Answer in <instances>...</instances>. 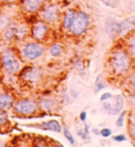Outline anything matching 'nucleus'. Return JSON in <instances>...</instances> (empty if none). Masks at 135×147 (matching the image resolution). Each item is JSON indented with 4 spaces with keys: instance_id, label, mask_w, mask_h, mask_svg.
<instances>
[{
    "instance_id": "obj_1",
    "label": "nucleus",
    "mask_w": 135,
    "mask_h": 147,
    "mask_svg": "<svg viewBox=\"0 0 135 147\" xmlns=\"http://www.w3.org/2000/svg\"><path fill=\"white\" fill-rule=\"evenodd\" d=\"M109 62H110V66L114 72L117 74H123L127 72L130 69V57L126 51L119 49L111 55Z\"/></svg>"
},
{
    "instance_id": "obj_2",
    "label": "nucleus",
    "mask_w": 135,
    "mask_h": 147,
    "mask_svg": "<svg viewBox=\"0 0 135 147\" xmlns=\"http://www.w3.org/2000/svg\"><path fill=\"white\" fill-rule=\"evenodd\" d=\"M0 61L3 70L8 75L17 74L20 70V60L10 49H7L6 51L2 52Z\"/></svg>"
},
{
    "instance_id": "obj_3",
    "label": "nucleus",
    "mask_w": 135,
    "mask_h": 147,
    "mask_svg": "<svg viewBox=\"0 0 135 147\" xmlns=\"http://www.w3.org/2000/svg\"><path fill=\"white\" fill-rule=\"evenodd\" d=\"M12 109H13V111L16 114L23 117H29L35 114L38 111V109H39V104L32 99L20 98L14 101Z\"/></svg>"
},
{
    "instance_id": "obj_4",
    "label": "nucleus",
    "mask_w": 135,
    "mask_h": 147,
    "mask_svg": "<svg viewBox=\"0 0 135 147\" xmlns=\"http://www.w3.org/2000/svg\"><path fill=\"white\" fill-rule=\"evenodd\" d=\"M45 53L44 45L38 42H29L22 47L20 54L27 61H34L40 58Z\"/></svg>"
},
{
    "instance_id": "obj_5",
    "label": "nucleus",
    "mask_w": 135,
    "mask_h": 147,
    "mask_svg": "<svg viewBox=\"0 0 135 147\" xmlns=\"http://www.w3.org/2000/svg\"><path fill=\"white\" fill-rule=\"evenodd\" d=\"M90 25V16L84 11H79L76 13L73 23L69 29L74 35H82L87 31Z\"/></svg>"
},
{
    "instance_id": "obj_6",
    "label": "nucleus",
    "mask_w": 135,
    "mask_h": 147,
    "mask_svg": "<svg viewBox=\"0 0 135 147\" xmlns=\"http://www.w3.org/2000/svg\"><path fill=\"white\" fill-rule=\"evenodd\" d=\"M124 107V98L121 94L111 96L110 98L104 101L103 108L109 115H117Z\"/></svg>"
},
{
    "instance_id": "obj_7",
    "label": "nucleus",
    "mask_w": 135,
    "mask_h": 147,
    "mask_svg": "<svg viewBox=\"0 0 135 147\" xmlns=\"http://www.w3.org/2000/svg\"><path fill=\"white\" fill-rule=\"evenodd\" d=\"M19 77L30 84H36L40 82L42 71L39 68L33 66L24 67L19 71Z\"/></svg>"
},
{
    "instance_id": "obj_8",
    "label": "nucleus",
    "mask_w": 135,
    "mask_h": 147,
    "mask_svg": "<svg viewBox=\"0 0 135 147\" xmlns=\"http://www.w3.org/2000/svg\"><path fill=\"white\" fill-rule=\"evenodd\" d=\"M48 32V26L44 20H36L31 28V35L36 41H43Z\"/></svg>"
},
{
    "instance_id": "obj_9",
    "label": "nucleus",
    "mask_w": 135,
    "mask_h": 147,
    "mask_svg": "<svg viewBox=\"0 0 135 147\" xmlns=\"http://www.w3.org/2000/svg\"><path fill=\"white\" fill-rule=\"evenodd\" d=\"M41 17L45 22L53 23L57 22L59 18V9L57 5L51 4V5L46 6L41 12Z\"/></svg>"
},
{
    "instance_id": "obj_10",
    "label": "nucleus",
    "mask_w": 135,
    "mask_h": 147,
    "mask_svg": "<svg viewBox=\"0 0 135 147\" xmlns=\"http://www.w3.org/2000/svg\"><path fill=\"white\" fill-rule=\"evenodd\" d=\"M135 30V17H130L119 22V35L117 36H125L128 33L132 32Z\"/></svg>"
},
{
    "instance_id": "obj_11",
    "label": "nucleus",
    "mask_w": 135,
    "mask_h": 147,
    "mask_svg": "<svg viewBox=\"0 0 135 147\" xmlns=\"http://www.w3.org/2000/svg\"><path fill=\"white\" fill-rule=\"evenodd\" d=\"M119 22H117L115 19L108 17L105 20V32L111 39H115L119 35Z\"/></svg>"
},
{
    "instance_id": "obj_12",
    "label": "nucleus",
    "mask_w": 135,
    "mask_h": 147,
    "mask_svg": "<svg viewBox=\"0 0 135 147\" xmlns=\"http://www.w3.org/2000/svg\"><path fill=\"white\" fill-rule=\"evenodd\" d=\"M44 2L45 0H24L22 3V8L27 13H35L41 9Z\"/></svg>"
},
{
    "instance_id": "obj_13",
    "label": "nucleus",
    "mask_w": 135,
    "mask_h": 147,
    "mask_svg": "<svg viewBox=\"0 0 135 147\" xmlns=\"http://www.w3.org/2000/svg\"><path fill=\"white\" fill-rule=\"evenodd\" d=\"M17 26H18V23L15 22H12V20L7 24V26L4 29V31L1 32L4 40L7 42H12L15 40Z\"/></svg>"
},
{
    "instance_id": "obj_14",
    "label": "nucleus",
    "mask_w": 135,
    "mask_h": 147,
    "mask_svg": "<svg viewBox=\"0 0 135 147\" xmlns=\"http://www.w3.org/2000/svg\"><path fill=\"white\" fill-rule=\"evenodd\" d=\"M15 97L9 93H1L0 94V109L7 110L12 108L14 104Z\"/></svg>"
},
{
    "instance_id": "obj_15",
    "label": "nucleus",
    "mask_w": 135,
    "mask_h": 147,
    "mask_svg": "<svg viewBox=\"0 0 135 147\" xmlns=\"http://www.w3.org/2000/svg\"><path fill=\"white\" fill-rule=\"evenodd\" d=\"M76 12L74 9H68L64 15V19H63V28L65 30H69L70 28L71 24L73 23L74 19L76 17Z\"/></svg>"
},
{
    "instance_id": "obj_16",
    "label": "nucleus",
    "mask_w": 135,
    "mask_h": 147,
    "mask_svg": "<svg viewBox=\"0 0 135 147\" xmlns=\"http://www.w3.org/2000/svg\"><path fill=\"white\" fill-rule=\"evenodd\" d=\"M41 127L44 129H49V131H53L55 132H60L62 131V127L57 120H48L46 122H44L41 124Z\"/></svg>"
},
{
    "instance_id": "obj_17",
    "label": "nucleus",
    "mask_w": 135,
    "mask_h": 147,
    "mask_svg": "<svg viewBox=\"0 0 135 147\" xmlns=\"http://www.w3.org/2000/svg\"><path fill=\"white\" fill-rule=\"evenodd\" d=\"M29 32V28L25 24H18L17 26V31H16V36L15 40L16 41H22L25 37L27 36Z\"/></svg>"
},
{
    "instance_id": "obj_18",
    "label": "nucleus",
    "mask_w": 135,
    "mask_h": 147,
    "mask_svg": "<svg viewBox=\"0 0 135 147\" xmlns=\"http://www.w3.org/2000/svg\"><path fill=\"white\" fill-rule=\"evenodd\" d=\"M55 106H56V101L50 98H45L44 100H42L39 104V107H41L43 110L48 111V112H50L52 109H54Z\"/></svg>"
},
{
    "instance_id": "obj_19",
    "label": "nucleus",
    "mask_w": 135,
    "mask_h": 147,
    "mask_svg": "<svg viewBox=\"0 0 135 147\" xmlns=\"http://www.w3.org/2000/svg\"><path fill=\"white\" fill-rule=\"evenodd\" d=\"M8 124H9V119H8L7 110L0 109V131L2 129L7 131V128H8Z\"/></svg>"
},
{
    "instance_id": "obj_20",
    "label": "nucleus",
    "mask_w": 135,
    "mask_h": 147,
    "mask_svg": "<svg viewBox=\"0 0 135 147\" xmlns=\"http://www.w3.org/2000/svg\"><path fill=\"white\" fill-rule=\"evenodd\" d=\"M10 22V16H8L7 14H0V33L4 31V29L7 26V24Z\"/></svg>"
},
{
    "instance_id": "obj_21",
    "label": "nucleus",
    "mask_w": 135,
    "mask_h": 147,
    "mask_svg": "<svg viewBox=\"0 0 135 147\" xmlns=\"http://www.w3.org/2000/svg\"><path fill=\"white\" fill-rule=\"evenodd\" d=\"M127 47L130 54L135 57V33L130 35L127 40Z\"/></svg>"
},
{
    "instance_id": "obj_22",
    "label": "nucleus",
    "mask_w": 135,
    "mask_h": 147,
    "mask_svg": "<svg viewBox=\"0 0 135 147\" xmlns=\"http://www.w3.org/2000/svg\"><path fill=\"white\" fill-rule=\"evenodd\" d=\"M62 51H63V48H62L60 44L56 43L50 47V54H51V56L54 57H57L58 56H60V55L62 54Z\"/></svg>"
},
{
    "instance_id": "obj_23",
    "label": "nucleus",
    "mask_w": 135,
    "mask_h": 147,
    "mask_svg": "<svg viewBox=\"0 0 135 147\" xmlns=\"http://www.w3.org/2000/svg\"><path fill=\"white\" fill-rule=\"evenodd\" d=\"M63 133H64V136H65L66 139L70 142V144L74 145L75 144V139H74L72 134H71V132L70 131V129L67 127H64V129H63Z\"/></svg>"
},
{
    "instance_id": "obj_24",
    "label": "nucleus",
    "mask_w": 135,
    "mask_h": 147,
    "mask_svg": "<svg viewBox=\"0 0 135 147\" xmlns=\"http://www.w3.org/2000/svg\"><path fill=\"white\" fill-rule=\"evenodd\" d=\"M95 87H96L95 93H97V92L103 90L104 88L105 87V85L104 84V82H102V76H101V75H98V76L96 77V80H95Z\"/></svg>"
},
{
    "instance_id": "obj_25",
    "label": "nucleus",
    "mask_w": 135,
    "mask_h": 147,
    "mask_svg": "<svg viewBox=\"0 0 135 147\" xmlns=\"http://www.w3.org/2000/svg\"><path fill=\"white\" fill-rule=\"evenodd\" d=\"M126 114H127V111H122V112H121V114H119V117H117V121H116V125H117V127L121 128L122 126H123Z\"/></svg>"
},
{
    "instance_id": "obj_26",
    "label": "nucleus",
    "mask_w": 135,
    "mask_h": 147,
    "mask_svg": "<svg viewBox=\"0 0 135 147\" xmlns=\"http://www.w3.org/2000/svg\"><path fill=\"white\" fill-rule=\"evenodd\" d=\"M105 6L109 7L116 8L119 7V0H101Z\"/></svg>"
},
{
    "instance_id": "obj_27",
    "label": "nucleus",
    "mask_w": 135,
    "mask_h": 147,
    "mask_svg": "<svg viewBox=\"0 0 135 147\" xmlns=\"http://www.w3.org/2000/svg\"><path fill=\"white\" fill-rule=\"evenodd\" d=\"M100 134H101V135H102L104 138H108V137H110V136H111L112 131H111V129H110L105 128V129H101Z\"/></svg>"
},
{
    "instance_id": "obj_28",
    "label": "nucleus",
    "mask_w": 135,
    "mask_h": 147,
    "mask_svg": "<svg viewBox=\"0 0 135 147\" xmlns=\"http://www.w3.org/2000/svg\"><path fill=\"white\" fill-rule=\"evenodd\" d=\"M126 136L124 134H117V135H115L113 137V140L117 142H125L126 141Z\"/></svg>"
},
{
    "instance_id": "obj_29",
    "label": "nucleus",
    "mask_w": 135,
    "mask_h": 147,
    "mask_svg": "<svg viewBox=\"0 0 135 147\" xmlns=\"http://www.w3.org/2000/svg\"><path fill=\"white\" fill-rule=\"evenodd\" d=\"M129 132H130V137H132L133 140H135V123L134 124H132V125L130 126Z\"/></svg>"
},
{
    "instance_id": "obj_30",
    "label": "nucleus",
    "mask_w": 135,
    "mask_h": 147,
    "mask_svg": "<svg viewBox=\"0 0 135 147\" xmlns=\"http://www.w3.org/2000/svg\"><path fill=\"white\" fill-rule=\"evenodd\" d=\"M111 96H112V94L110 93H105V94H103L102 95H101V98H100L101 102H104V101L109 99V98L111 97Z\"/></svg>"
},
{
    "instance_id": "obj_31",
    "label": "nucleus",
    "mask_w": 135,
    "mask_h": 147,
    "mask_svg": "<svg viewBox=\"0 0 135 147\" xmlns=\"http://www.w3.org/2000/svg\"><path fill=\"white\" fill-rule=\"evenodd\" d=\"M87 119V113L85 111H82L81 114H80V119H81L82 122H84V121L86 120Z\"/></svg>"
},
{
    "instance_id": "obj_32",
    "label": "nucleus",
    "mask_w": 135,
    "mask_h": 147,
    "mask_svg": "<svg viewBox=\"0 0 135 147\" xmlns=\"http://www.w3.org/2000/svg\"><path fill=\"white\" fill-rule=\"evenodd\" d=\"M2 3H5V4H9V3H13L16 2L17 0H0Z\"/></svg>"
},
{
    "instance_id": "obj_33",
    "label": "nucleus",
    "mask_w": 135,
    "mask_h": 147,
    "mask_svg": "<svg viewBox=\"0 0 135 147\" xmlns=\"http://www.w3.org/2000/svg\"><path fill=\"white\" fill-rule=\"evenodd\" d=\"M84 131H85L86 134L89 133V126L86 125V124H85V128H84Z\"/></svg>"
},
{
    "instance_id": "obj_34",
    "label": "nucleus",
    "mask_w": 135,
    "mask_h": 147,
    "mask_svg": "<svg viewBox=\"0 0 135 147\" xmlns=\"http://www.w3.org/2000/svg\"><path fill=\"white\" fill-rule=\"evenodd\" d=\"M92 131H94L95 134H96V135H98V134H99V131H96V129H92Z\"/></svg>"
}]
</instances>
